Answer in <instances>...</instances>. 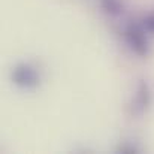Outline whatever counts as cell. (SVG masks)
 <instances>
[{"mask_svg":"<svg viewBox=\"0 0 154 154\" xmlns=\"http://www.w3.org/2000/svg\"><path fill=\"white\" fill-rule=\"evenodd\" d=\"M124 39L129 48L139 57H147L150 54V42L145 33V27L136 23H130L124 30Z\"/></svg>","mask_w":154,"mask_h":154,"instance_id":"cell-1","label":"cell"},{"mask_svg":"<svg viewBox=\"0 0 154 154\" xmlns=\"http://www.w3.org/2000/svg\"><path fill=\"white\" fill-rule=\"evenodd\" d=\"M12 81L15 85L21 88H35L41 82L39 72L36 67L27 64V63H20L14 67L12 70Z\"/></svg>","mask_w":154,"mask_h":154,"instance_id":"cell-2","label":"cell"},{"mask_svg":"<svg viewBox=\"0 0 154 154\" xmlns=\"http://www.w3.org/2000/svg\"><path fill=\"white\" fill-rule=\"evenodd\" d=\"M150 103H151V91H150V87L145 81H141L138 84V88H136V93L133 96V100H132V112L136 114V115H141L144 114L148 108H150Z\"/></svg>","mask_w":154,"mask_h":154,"instance_id":"cell-3","label":"cell"},{"mask_svg":"<svg viewBox=\"0 0 154 154\" xmlns=\"http://www.w3.org/2000/svg\"><path fill=\"white\" fill-rule=\"evenodd\" d=\"M102 9L109 15H120L123 12V3L120 0H100Z\"/></svg>","mask_w":154,"mask_h":154,"instance_id":"cell-4","label":"cell"},{"mask_svg":"<svg viewBox=\"0 0 154 154\" xmlns=\"http://www.w3.org/2000/svg\"><path fill=\"white\" fill-rule=\"evenodd\" d=\"M144 27H145L147 32H150V33L154 35V12L144 18Z\"/></svg>","mask_w":154,"mask_h":154,"instance_id":"cell-5","label":"cell"},{"mask_svg":"<svg viewBox=\"0 0 154 154\" xmlns=\"http://www.w3.org/2000/svg\"><path fill=\"white\" fill-rule=\"evenodd\" d=\"M118 153H123V154H136L138 150L133 147V145H127V144H123L118 147Z\"/></svg>","mask_w":154,"mask_h":154,"instance_id":"cell-6","label":"cell"}]
</instances>
